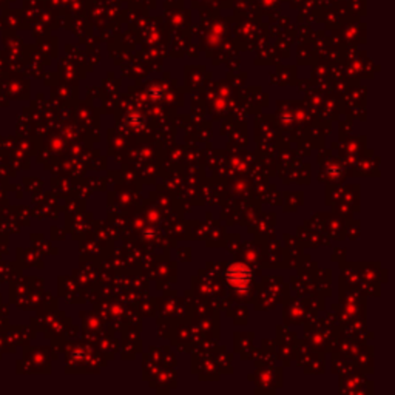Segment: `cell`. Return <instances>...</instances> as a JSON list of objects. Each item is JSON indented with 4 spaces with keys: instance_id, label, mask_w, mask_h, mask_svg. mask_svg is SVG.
<instances>
[{
    "instance_id": "obj_1",
    "label": "cell",
    "mask_w": 395,
    "mask_h": 395,
    "mask_svg": "<svg viewBox=\"0 0 395 395\" xmlns=\"http://www.w3.org/2000/svg\"><path fill=\"white\" fill-rule=\"evenodd\" d=\"M229 283L230 286L236 287V289H241V287H245L249 286V281H250V270L245 269V267H241V266H233L229 274Z\"/></svg>"
}]
</instances>
